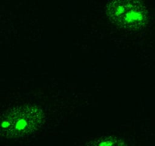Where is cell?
I'll return each instance as SVG.
<instances>
[{"label":"cell","instance_id":"obj_3","mask_svg":"<svg viewBox=\"0 0 155 146\" xmlns=\"http://www.w3.org/2000/svg\"><path fill=\"white\" fill-rule=\"evenodd\" d=\"M91 146H126L125 143L117 137H104L94 141Z\"/></svg>","mask_w":155,"mask_h":146},{"label":"cell","instance_id":"obj_2","mask_svg":"<svg viewBox=\"0 0 155 146\" xmlns=\"http://www.w3.org/2000/svg\"><path fill=\"white\" fill-rule=\"evenodd\" d=\"M106 12L112 22L121 28L130 30L142 27L148 18L146 8L138 1H111L106 6Z\"/></svg>","mask_w":155,"mask_h":146},{"label":"cell","instance_id":"obj_1","mask_svg":"<svg viewBox=\"0 0 155 146\" xmlns=\"http://www.w3.org/2000/svg\"><path fill=\"white\" fill-rule=\"evenodd\" d=\"M43 123V113L36 106L30 105L12 108L2 117V135L8 138L25 136L39 129Z\"/></svg>","mask_w":155,"mask_h":146}]
</instances>
